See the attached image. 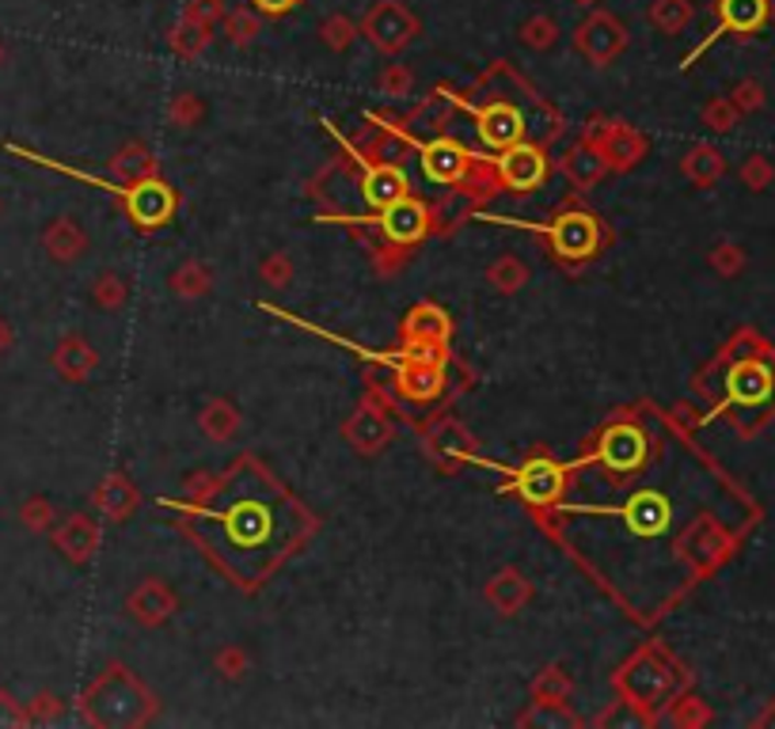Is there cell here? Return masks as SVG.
<instances>
[{"label":"cell","mask_w":775,"mask_h":729,"mask_svg":"<svg viewBox=\"0 0 775 729\" xmlns=\"http://www.w3.org/2000/svg\"><path fill=\"white\" fill-rule=\"evenodd\" d=\"M80 710H85V718L96 726H142L153 718L156 703H153V692H148L126 665H111L85 692Z\"/></svg>","instance_id":"6da1fadb"},{"label":"cell","mask_w":775,"mask_h":729,"mask_svg":"<svg viewBox=\"0 0 775 729\" xmlns=\"http://www.w3.org/2000/svg\"><path fill=\"white\" fill-rule=\"evenodd\" d=\"M525 228L548 236L551 255H555L559 262H566V267H579V262L593 259V255L600 251V244H605V228H600V221L585 210H566V213H559L551 225H525Z\"/></svg>","instance_id":"7a4b0ae2"},{"label":"cell","mask_w":775,"mask_h":729,"mask_svg":"<svg viewBox=\"0 0 775 729\" xmlns=\"http://www.w3.org/2000/svg\"><path fill=\"white\" fill-rule=\"evenodd\" d=\"M491 168L498 176V187L514 190V194H529V190L543 187L551 164H548V145L540 141H517V145L502 148V153L491 156Z\"/></svg>","instance_id":"3957f363"},{"label":"cell","mask_w":775,"mask_h":729,"mask_svg":"<svg viewBox=\"0 0 775 729\" xmlns=\"http://www.w3.org/2000/svg\"><path fill=\"white\" fill-rule=\"evenodd\" d=\"M468 111L475 114V137H480V145L491 156L502 153V148H509V145H517V141H525V137H536V126L529 122V114H525L517 103H509V99H491V103L468 106Z\"/></svg>","instance_id":"277c9868"},{"label":"cell","mask_w":775,"mask_h":729,"mask_svg":"<svg viewBox=\"0 0 775 729\" xmlns=\"http://www.w3.org/2000/svg\"><path fill=\"white\" fill-rule=\"evenodd\" d=\"M620 684L634 707H654V703H662L665 695L673 692V684L677 681H673V673H670V658H665L658 646H642V650L631 658V665L624 669Z\"/></svg>","instance_id":"5b68a950"},{"label":"cell","mask_w":775,"mask_h":729,"mask_svg":"<svg viewBox=\"0 0 775 729\" xmlns=\"http://www.w3.org/2000/svg\"><path fill=\"white\" fill-rule=\"evenodd\" d=\"M418 31H423L418 20L400 0H377L366 20H361V35L381 49V54H400V49H407L418 38Z\"/></svg>","instance_id":"8992f818"},{"label":"cell","mask_w":775,"mask_h":729,"mask_svg":"<svg viewBox=\"0 0 775 729\" xmlns=\"http://www.w3.org/2000/svg\"><path fill=\"white\" fill-rule=\"evenodd\" d=\"M582 141H589L613 171H631L650 153V141L634 126H628V122H593Z\"/></svg>","instance_id":"52a82bcc"},{"label":"cell","mask_w":775,"mask_h":729,"mask_svg":"<svg viewBox=\"0 0 775 729\" xmlns=\"http://www.w3.org/2000/svg\"><path fill=\"white\" fill-rule=\"evenodd\" d=\"M574 46H579V54L585 57V61L605 69V65H613L616 57L624 54V46H628V31H624V23L616 20L613 12H589L579 23V31H574Z\"/></svg>","instance_id":"ba28073f"},{"label":"cell","mask_w":775,"mask_h":729,"mask_svg":"<svg viewBox=\"0 0 775 729\" xmlns=\"http://www.w3.org/2000/svg\"><path fill=\"white\" fill-rule=\"evenodd\" d=\"M418 160H423L426 179L437 182V187H460V182L475 171L480 156L468 153V148L460 145V141H452L449 134H441L418 145Z\"/></svg>","instance_id":"9c48e42d"},{"label":"cell","mask_w":775,"mask_h":729,"mask_svg":"<svg viewBox=\"0 0 775 729\" xmlns=\"http://www.w3.org/2000/svg\"><path fill=\"white\" fill-rule=\"evenodd\" d=\"M373 221H377V228L384 232L388 244H400V247H418L434 228L430 205L418 202V198H411V194H403L400 202L384 205Z\"/></svg>","instance_id":"30bf717a"},{"label":"cell","mask_w":775,"mask_h":729,"mask_svg":"<svg viewBox=\"0 0 775 729\" xmlns=\"http://www.w3.org/2000/svg\"><path fill=\"white\" fill-rule=\"evenodd\" d=\"M122 205H126V213L134 217L137 228H160L176 217L179 198L164 179H145V182H134V187L122 194Z\"/></svg>","instance_id":"8fae6325"},{"label":"cell","mask_w":775,"mask_h":729,"mask_svg":"<svg viewBox=\"0 0 775 729\" xmlns=\"http://www.w3.org/2000/svg\"><path fill=\"white\" fill-rule=\"evenodd\" d=\"M445 365H449V361H418V358H407V354H400L395 365H392L395 392H400L407 403H434V400H441V395H445V380H449Z\"/></svg>","instance_id":"7c38bea8"},{"label":"cell","mask_w":775,"mask_h":729,"mask_svg":"<svg viewBox=\"0 0 775 729\" xmlns=\"http://www.w3.org/2000/svg\"><path fill=\"white\" fill-rule=\"evenodd\" d=\"M509 479H514V491L529 505H536V509L555 505L566 491V468L555 460H529L509 471Z\"/></svg>","instance_id":"4fadbf2b"},{"label":"cell","mask_w":775,"mask_h":729,"mask_svg":"<svg viewBox=\"0 0 775 729\" xmlns=\"http://www.w3.org/2000/svg\"><path fill=\"white\" fill-rule=\"evenodd\" d=\"M346 441L353 445L361 456H377L384 449L388 441H392V418H388V407L381 403V395L369 392L366 400L358 403V411L350 414V422H346Z\"/></svg>","instance_id":"5bb4252c"},{"label":"cell","mask_w":775,"mask_h":729,"mask_svg":"<svg viewBox=\"0 0 775 729\" xmlns=\"http://www.w3.org/2000/svg\"><path fill=\"white\" fill-rule=\"evenodd\" d=\"M597 460L608 471H642V463L650 460V445L634 422H620V426H608L597 441Z\"/></svg>","instance_id":"9a60e30c"},{"label":"cell","mask_w":775,"mask_h":729,"mask_svg":"<svg viewBox=\"0 0 775 729\" xmlns=\"http://www.w3.org/2000/svg\"><path fill=\"white\" fill-rule=\"evenodd\" d=\"M217 525L228 532V543H244V547H270V536H274V513H270V502L262 498H247L244 505H233L228 513H221Z\"/></svg>","instance_id":"2e32d148"},{"label":"cell","mask_w":775,"mask_h":729,"mask_svg":"<svg viewBox=\"0 0 775 729\" xmlns=\"http://www.w3.org/2000/svg\"><path fill=\"white\" fill-rule=\"evenodd\" d=\"M353 160L361 164V198H366L369 210L381 213L384 205L400 202L403 194H411V182L403 176L400 164H384V160H369L366 153H353Z\"/></svg>","instance_id":"e0dca14e"},{"label":"cell","mask_w":775,"mask_h":729,"mask_svg":"<svg viewBox=\"0 0 775 729\" xmlns=\"http://www.w3.org/2000/svg\"><path fill=\"white\" fill-rule=\"evenodd\" d=\"M715 12H719V27L707 35L704 46L692 49V54L684 57V65L696 61V57L704 54V49L711 46L719 35H753V31H761L764 23H768V15H772V0H719Z\"/></svg>","instance_id":"ac0fdd59"},{"label":"cell","mask_w":775,"mask_h":729,"mask_svg":"<svg viewBox=\"0 0 775 729\" xmlns=\"http://www.w3.org/2000/svg\"><path fill=\"white\" fill-rule=\"evenodd\" d=\"M593 513H613V517H624L634 536H658L670 528L673 520V505L662 491H634L620 509H593Z\"/></svg>","instance_id":"d6986e66"},{"label":"cell","mask_w":775,"mask_h":729,"mask_svg":"<svg viewBox=\"0 0 775 729\" xmlns=\"http://www.w3.org/2000/svg\"><path fill=\"white\" fill-rule=\"evenodd\" d=\"M176 608H179V596L171 593V585L160 582V577H145V582H137L126 596L130 619L142 627H164L176 616Z\"/></svg>","instance_id":"ffe728a7"},{"label":"cell","mask_w":775,"mask_h":729,"mask_svg":"<svg viewBox=\"0 0 775 729\" xmlns=\"http://www.w3.org/2000/svg\"><path fill=\"white\" fill-rule=\"evenodd\" d=\"M400 335H403V346H437V350H449L452 319H449V312L445 309L423 301V304H415V309L407 312Z\"/></svg>","instance_id":"44dd1931"},{"label":"cell","mask_w":775,"mask_h":729,"mask_svg":"<svg viewBox=\"0 0 775 729\" xmlns=\"http://www.w3.org/2000/svg\"><path fill=\"white\" fill-rule=\"evenodd\" d=\"M99 540H103V532H99V525L88 513H69V517H61L54 525V547L77 567H85L99 551Z\"/></svg>","instance_id":"7402d4cb"},{"label":"cell","mask_w":775,"mask_h":729,"mask_svg":"<svg viewBox=\"0 0 775 729\" xmlns=\"http://www.w3.org/2000/svg\"><path fill=\"white\" fill-rule=\"evenodd\" d=\"M423 449L437 463L472 460V456H475V437H472V429L460 426L457 418H441V422H434V426H426Z\"/></svg>","instance_id":"603a6c76"},{"label":"cell","mask_w":775,"mask_h":729,"mask_svg":"<svg viewBox=\"0 0 775 729\" xmlns=\"http://www.w3.org/2000/svg\"><path fill=\"white\" fill-rule=\"evenodd\" d=\"M483 596H486V604L498 612V616H517V612L532 601V582L517 567H506V570H498L491 582H486Z\"/></svg>","instance_id":"cb8c5ba5"},{"label":"cell","mask_w":775,"mask_h":729,"mask_svg":"<svg viewBox=\"0 0 775 729\" xmlns=\"http://www.w3.org/2000/svg\"><path fill=\"white\" fill-rule=\"evenodd\" d=\"M43 247L57 267H69V262H77L88 255V232L72 217H54L43 232Z\"/></svg>","instance_id":"d4e9b609"},{"label":"cell","mask_w":775,"mask_h":729,"mask_svg":"<svg viewBox=\"0 0 775 729\" xmlns=\"http://www.w3.org/2000/svg\"><path fill=\"white\" fill-rule=\"evenodd\" d=\"M49 365H54L61 380H69V384H80V380L92 377V369L99 365V354H96V346L88 343L85 335H65L61 343H57V350H54V358H49Z\"/></svg>","instance_id":"484cf974"},{"label":"cell","mask_w":775,"mask_h":729,"mask_svg":"<svg viewBox=\"0 0 775 729\" xmlns=\"http://www.w3.org/2000/svg\"><path fill=\"white\" fill-rule=\"evenodd\" d=\"M559 171L566 176V182L571 187H579V190H593L600 179L608 176V164H605V156L597 153V148L589 145V141H579L574 148H566L563 153V160H559Z\"/></svg>","instance_id":"4316f807"},{"label":"cell","mask_w":775,"mask_h":729,"mask_svg":"<svg viewBox=\"0 0 775 729\" xmlns=\"http://www.w3.org/2000/svg\"><path fill=\"white\" fill-rule=\"evenodd\" d=\"M727 388L733 403L756 407V403H764L772 395V369L761 361H738L727 377Z\"/></svg>","instance_id":"83f0119b"},{"label":"cell","mask_w":775,"mask_h":729,"mask_svg":"<svg viewBox=\"0 0 775 729\" xmlns=\"http://www.w3.org/2000/svg\"><path fill=\"white\" fill-rule=\"evenodd\" d=\"M240 426H244V414L233 400H225V395H217V400H210L198 411V429H202V437L213 445H228L240 434Z\"/></svg>","instance_id":"f1b7e54d"},{"label":"cell","mask_w":775,"mask_h":729,"mask_svg":"<svg viewBox=\"0 0 775 729\" xmlns=\"http://www.w3.org/2000/svg\"><path fill=\"white\" fill-rule=\"evenodd\" d=\"M137 502H142V494H137V486L130 483L122 471L106 475L103 483H99V491H96V509L103 513L106 520H126L130 513L137 509Z\"/></svg>","instance_id":"f546056e"},{"label":"cell","mask_w":775,"mask_h":729,"mask_svg":"<svg viewBox=\"0 0 775 729\" xmlns=\"http://www.w3.org/2000/svg\"><path fill=\"white\" fill-rule=\"evenodd\" d=\"M111 168L122 187H134V182L156 179V156L145 141H126V145L111 156Z\"/></svg>","instance_id":"4dcf8cb0"},{"label":"cell","mask_w":775,"mask_h":729,"mask_svg":"<svg viewBox=\"0 0 775 729\" xmlns=\"http://www.w3.org/2000/svg\"><path fill=\"white\" fill-rule=\"evenodd\" d=\"M403 134L407 137H418V141H430V137H441L449 134V96L445 91H434L415 114L403 119Z\"/></svg>","instance_id":"1f68e13d"},{"label":"cell","mask_w":775,"mask_h":729,"mask_svg":"<svg viewBox=\"0 0 775 729\" xmlns=\"http://www.w3.org/2000/svg\"><path fill=\"white\" fill-rule=\"evenodd\" d=\"M681 171L684 179L692 182V187H715L722 176H727V160H722V153L715 145H692L688 156L681 160Z\"/></svg>","instance_id":"d6a6232c"},{"label":"cell","mask_w":775,"mask_h":729,"mask_svg":"<svg viewBox=\"0 0 775 729\" xmlns=\"http://www.w3.org/2000/svg\"><path fill=\"white\" fill-rule=\"evenodd\" d=\"M168 285H171V293H176L179 301H202V296L213 289V267L210 262H202V259H187V262H179V267L171 270Z\"/></svg>","instance_id":"836d02e7"},{"label":"cell","mask_w":775,"mask_h":729,"mask_svg":"<svg viewBox=\"0 0 775 729\" xmlns=\"http://www.w3.org/2000/svg\"><path fill=\"white\" fill-rule=\"evenodd\" d=\"M532 270L525 259H517V255H502V259H494L491 267H486V285L494 289V293L502 296H514L521 293L525 285H529Z\"/></svg>","instance_id":"e575fe53"},{"label":"cell","mask_w":775,"mask_h":729,"mask_svg":"<svg viewBox=\"0 0 775 729\" xmlns=\"http://www.w3.org/2000/svg\"><path fill=\"white\" fill-rule=\"evenodd\" d=\"M692 15H696L692 0H654L647 20H650V27L662 31V35H681V31L692 23Z\"/></svg>","instance_id":"d590c367"},{"label":"cell","mask_w":775,"mask_h":729,"mask_svg":"<svg viewBox=\"0 0 775 729\" xmlns=\"http://www.w3.org/2000/svg\"><path fill=\"white\" fill-rule=\"evenodd\" d=\"M210 23L198 20L194 12H187L183 20L176 23V31H171V49H176L179 57H198L205 46H210Z\"/></svg>","instance_id":"8d00e7d4"},{"label":"cell","mask_w":775,"mask_h":729,"mask_svg":"<svg viewBox=\"0 0 775 729\" xmlns=\"http://www.w3.org/2000/svg\"><path fill=\"white\" fill-rule=\"evenodd\" d=\"M574 692V681L563 665H548L532 681V703H566Z\"/></svg>","instance_id":"74e56055"},{"label":"cell","mask_w":775,"mask_h":729,"mask_svg":"<svg viewBox=\"0 0 775 729\" xmlns=\"http://www.w3.org/2000/svg\"><path fill=\"white\" fill-rule=\"evenodd\" d=\"M262 31V15L259 12H247V8H236V12H225L221 15V35L228 38L236 49L251 46Z\"/></svg>","instance_id":"f35d334b"},{"label":"cell","mask_w":775,"mask_h":729,"mask_svg":"<svg viewBox=\"0 0 775 729\" xmlns=\"http://www.w3.org/2000/svg\"><path fill=\"white\" fill-rule=\"evenodd\" d=\"M126 301H130V289H126V278H122V273L103 270L92 281V304L99 312H119V309H126Z\"/></svg>","instance_id":"ab89813d"},{"label":"cell","mask_w":775,"mask_h":729,"mask_svg":"<svg viewBox=\"0 0 775 729\" xmlns=\"http://www.w3.org/2000/svg\"><path fill=\"white\" fill-rule=\"evenodd\" d=\"M202 119H205V103H202V96H198V91H176V96H171V103H168V122H171V126L198 130V126H202Z\"/></svg>","instance_id":"60d3db41"},{"label":"cell","mask_w":775,"mask_h":729,"mask_svg":"<svg viewBox=\"0 0 775 729\" xmlns=\"http://www.w3.org/2000/svg\"><path fill=\"white\" fill-rule=\"evenodd\" d=\"M517 38H521V43L529 46V49H551V46L559 43V23L551 20L548 12H540V15H532V20L521 23Z\"/></svg>","instance_id":"b9f144b4"},{"label":"cell","mask_w":775,"mask_h":729,"mask_svg":"<svg viewBox=\"0 0 775 729\" xmlns=\"http://www.w3.org/2000/svg\"><path fill=\"white\" fill-rule=\"evenodd\" d=\"M411 88H415V72L407 69L403 61H392L381 69V77H377V91L388 99H407Z\"/></svg>","instance_id":"7bdbcfd3"},{"label":"cell","mask_w":775,"mask_h":729,"mask_svg":"<svg viewBox=\"0 0 775 729\" xmlns=\"http://www.w3.org/2000/svg\"><path fill=\"white\" fill-rule=\"evenodd\" d=\"M353 38H358V27H353V20H346V15H327V20L319 23V43L335 49V54L350 49Z\"/></svg>","instance_id":"ee69618b"},{"label":"cell","mask_w":775,"mask_h":729,"mask_svg":"<svg viewBox=\"0 0 775 729\" xmlns=\"http://www.w3.org/2000/svg\"><path fill=\"white\" fill-rule=\"evenodd\" d=\"M738 106L730 103V96L722 99H711V103L704 106V126L715 130V134H730L733 126H738Z\"/></svg>","instance_id":"f6af8a7d"},{"label":"cell","mask_w":775,"mask_h":729,"mask_svg":"<svg viewBox=\"0 0 775 729\" xmlns=\"http://www.w3.org/2000/svg\"><path fill=\"white\" fill-rule=\"evenodd\" d=\"M259 278L267 281L270 289H285L293 281V259L285 251H270L267 259L259 262Z\"/></svg>","instance_id":"bcb514c9"},{"label":"cell","mask_w":775,"mask_h":729,"mask_svg":"<svg viewBox=\"0 0 775 729\" xmlns=\"http://www.w3.org/2000/svg\"><path fill=\"white\" fill-rule=\"evenodd\" d=\"M213 669H217L225 681H244L251 661H247V653L240 650V646H225V650H217V658H213Z\"/></svg>","instance_id":"7dc6e473"},{"label":"cell","mask_w":775,"mask_h":729,"mask_svg":"<svg viewBox=\"0 0 775 729\" xmlns=\"http://www.w3.org/2000/svg\"><path fill=\"white\" fill-rule=\"evenodd\" d=\"M20 517L31 532H46V528L54 525V505H49L46 498H31V502H23Z\"/></svg>","instance_id":"c3c4849f"},{"label":"cell","mask_w":775,"mask_h":729,"mask_svg":"<svg viewBox=\"0 0 775 729\" xmlns=\"http://www.w3.org/2000/svg\"><path fill=\"white\" fill-rule=\"evenodd\" d=\"M61 715V703H57V695H35V699L27 703V718L31 722H38V726H46V722H54V718Z\"/></svg>","instance_id":"681fc988"},{"label":"cell","mask_w":775,"mask_h":729,"mask_svg":"<svg viewBox=\"0 0 775 729\" xmlns=\"http://www.w3.org/2000/svg\"><path fill=\"white\" fill-rule=\"evenodd\" d=\"M673 726H704L707 722V710L699 699H681L673 703V715H670Z\"/></svg>","instance_id":"f907efd6"},{"label":"cell","mask_w":775,"mask_h":729,"mask_svg":"<svg viewBox=\"0 0 775 729\" xmlns=\"http://www.w3.org/2000/svg\"><path fill=\"white\" fill-rule=\"evenodd\" d=\"M741 262H745V259H741V251H738V247H733V244H719V247H715V251H711V267L719 270L722 278H730V273H738V270H741Z\"/></svg>","instance_id":"816d5d0a"},{"label":"cell","mask_w":775,"mask_h":729,"mask_svg":"<svg viewBox=\"0 0 775 729\" xmlns=\"http://www.w3.org/2000/svg\"><path fill=\"white\" fill-rule=\"evenodd\" d=\"M730 103L738 106V111H756V106L764 103V96H761V85H756V80H741V85L733 88Z\"/></svg>","instance_id":"f5cc1de1"},{"label":"cell","mask_w":775,"mask_h":729,"mask_svg":"<svg viewBox=\"0 0 775 729\" xmlns=\"http://www.w3.org/2000/svg\"><path fill=\"white\" fill-rule=\"evenodd\" d=\"M27 707L23 703H15L8 692H0V726H27Z\"/></svg>","instance_id":"db71d44e"},{"label":"cell","mask_w":775,"mask_h":729,"mask_svg":"<svg viewBox=\"0 0 775 729\" xmlns=\"http://www.w3.org/2000/svg\"><path fill=\"white\" fill-rule=\"evenodd\" d=\"M741 179H745V182H749V187H753V190H761V187H764V182H768V179H772V168H768V164H764V160H761V156H753V160H749V164H745V168H741Z\"/></svg>","instance_id":"11a10c76"},{"label":"cell","mask_w":775,"mask_h":729,"mask_svg":"<svg viewBox=\"0 0 775 729\" xmlns=\"http://www.w3.org/2000/svg\"><path fill=\"white\" fill-rule=\"evenodd\" d=\"M255 4V12L259 15H267V20H274V15H285V12H293L301 0H251Z\"/></svg>","instance_id":"9f6ffc18"},{"label":"cell","mask_w":775,"mask_h":729,"mask_svg":"<svg viewBox=\"0 0 775 729\" xmlns=\"http://www.w3.org/2000/svg\"><path fill=\"white\" fill-rule=\"evenodd\" d=\"M4 346H8V327L0 323V350H4Z\"/></svg>","instance_id":"6f0895ef"},{"label":"cell","mask_w":775,"mask_h":729,"mask_svg":"<svg viewBox=\"0 0 775 729\" xmlns=\"http://www.w3.org/2000/svg\"><path fill=\"white\" fill-rule=\"evenodd\" d=\"M574 4H585V8H593V4H597V0H574Z\"/></svg>","instance_id":"680465c9"},{"label":"cell","mask_w":775,"mask_h":729,"mask_svg":"<svg viewBox=\"0 0 775 729\" xmlns=\"http://www.w3.org/2000/svg\"><path fill=\"white\" fill-rule=\"evenodd\" d=\"M0 61H4V49H0Z\"/></svg>","instance_id":"91938a15"}]
</instances>
